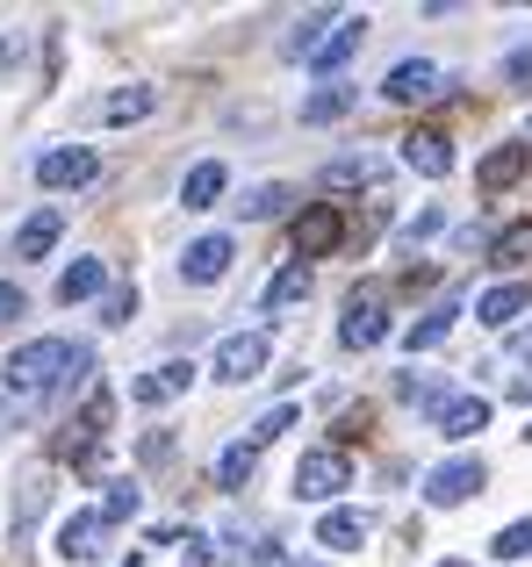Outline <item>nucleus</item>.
Listing matches in <instances>:
<instances>
[{
  "label": "nucleus",
  "mask_w": 532,
  "mask_h": 567,
  "mask_svg": "<svg viewBox=\"0 0 532 567\" xmlns=\"http://www.w3.org/2000/svg\"><path fill=\"white\" fill-rule=\"evenodd\" d=\"M187 381H195V367H187V360H166V367H152V374H137V381H130V402L158 410V402L187 395Z\"/></svg>",
  "instance_id": "obj_9"
},
{
  "label": "nucleus",
  "mask_w": 532,
  "mask_h": 567,
  "mask_svg": "<svg viewBox=\"0 0 532 567\" xmlns=\"http://www.w3.org/2000/svg\"><path fill=\"white\" fill-rule=\"evenodd\" d=\"M317 29H338V14L331 8H317V14H303V29H295V37H288V58H309V51H317Z\"/></svg>",
  "instance_id": "obj_28"
},
{
  "label": "nucleus",
  "mask_w": 532,
  "mask_h": 567,
  "mask_svg": "<svg viewBox=\"0 0 532 567\" xmlns=\"http://www.w3.org/2000/svg\"><path fill=\"white\" fill-rule=\"evenodd\" d=\"M101 280H109L101 259H72L65 274H58V302H86V295H101Z\"/></svg>",
  "instance_id": "obj_22"
},
{
  "label": "nucleus",
  "mask_w": 532,
  "mask_h": 567,
  "mask_svg": "<svg viewBox=\"0 0 532 567\" xmlns=\"http://www.w3.org/2000/svg\"><path fill=\"white\" fill-rule=\"evenodd\" d=\"M253 467H259L253 445H231V453L216 460V488H245V482H253Z\"/></svg>",
  "instance_id": "obj_25"
},
{
  "label": "nucleus",
  "mask_w": 532,
  "mask_h": 567,
  "mask_svg": "<svg viewBox=\"0 0 532 567\" xmlns=\"http://www.w3.org/2000/svg\"><path fill=\"white\" fill-rule=\"evenodd\" d=\"M381 181V158H331V166H324V187H375Z\"/></svg>",
  "instance_id": "obj_23"
},
{
  "label": "nucleus",
  "mask_w": 532,
  "mask_h": 567,
  "mask_svg": "<svg viewBox=\"0 0 532 567\" xmlns=\"http://www.w3.org/2000/svg\"><path fill=\"white\" fill-rule=\"evenodd\" d=\"M403 166L424 173V181H447V173H453V144L439 137V130H410V137H403Z\"/></svg>",
  "instance_id": "obj_10"
},
{
  "label": "nucleus",
  "mask_w": 532,
  "mask_h": 567,
  "mask_svg": "<svg viewBox=\"0 0 532 567\" xmlns=\"http://www.w3.org/2000/svg\"><path fill=\"white\" fill-rule=\"evenodd\" d=\"M504 80H511V86H532V43H525V51H511V58H504Z\"/></svg>",
  "instance_id": "obj_35"
},
{
  "label": "nucleus",
  "mask_w": 532,
  "mask_h": 567,
  "mask_svg": "<svg viewBox=\"0 0 532 567\" xmlns=\"http://www.w3.org/2000/svg\"><path fill=\"white\" fill-rule=\"evenodd\" d=\"M367 511H324V525H317V546H331V554H360L367 546Z\"/></svg>",
  "instance_id": "obj_15"
},
{
  "label": "nucleus",
  "mask_w": 532,
  "mask_h": 567,
  "mask_svg": "<svg viewBox=\"0 0 532 567\" xmlns=\"http://www.w3.org/2000/svg\"><path fill=\"white\" fill-rule=\"evenodd\" d=\"M482 482H490V460L453 453V460H439V467L424 474V503H432V511H461L468 496H482Z\"/></svg>",
  "instance_id": "obj_2"
},
{
  "label": "nucleus",
  "mask_w": 532,
  "mask_h": 567,
  "mask_svg": "<svg viewBox=\"0 0 532 567\" xmlns=\"http://www.w3.org/2000/svg\"><path fill=\"white\" fill-rule=\"evenodd\" d=\"M288 424H295V410H288V402H280V410H266L259 424L245 431V445H253V453H259V445H274V439H280V431H288Z\"/></svg>",
  "instance_id": "obj_32"
},
{
  "label": "nucleus",
  "mask_w": 532,
  "mask_h": 567,
  "mask_svg": "<svg viewBox=\"0 0 532 567\" xmlns=\"http://www.w3.org/2000/svg\"><path fill=\"white\" fill-rule=\"evenodd\" d=\"M338 237H346V216H338L331 202L303 208V216H295V266H309V259H324V251H338Z\"/></svg>",
  "instance_id": "obj_5"
},
{
  "label": "nucleus",
  "mask_w": 532,
  "mask_h": 567,
  "mask_svg": "<svg viewBox=\"0 0 532 567\" xmlns=\"http://www.w3.org/2000/svg\"><path fill=\"white\" fill-rule=\"evenodd\" d=\"M94 173H101V158L86 152V144H58V152L37 158V181H43V187H86Z\"/></svg>",
  "instance_id": "obj_8"
},
{
  "label": "nucleus",
  "mask_w": 532,
  "mask_h": 567,
  "mask_svg": "<svg viewBox=\"0 0 532 567\" xmlns=\"http://www.w3.org/2000/svg\"><path fill=\"white\" fill-rule=\"evenodd\" d=\"M187 567H216V546L202 532H187Z\"/></svg>",
  "instance_id": "obj_36"
},
{
  "label": "nucleus",
  "mask_w": 532,
  "mask_h": 567,
  "mask_svg": "<svg viewBox=\"0 0 532 567\" xmlns=\"http://www.w3.org/2000/svg\"><path fill=\"white\" fill-rule=\"evenodd\" d=\"M231 259H238V245H231L224 230H216V237H195V245L181 251V280H187V288H209V280L231 274Z\"/></svg>",
  "instance_id": "obj_7"
},
{
  "label": "nucleus",
  "mask_w": 532,
  "mask_h": 567,
  "mask_svg": "<svg viewBox=\"0 0 532 567\" xmlns=\"http://www.w3.org/2000/svg\"><path fill=\"white\" fill-rule=\"evenodd\" d=\"M338 488H352L346 445H309V453L295 460V496H303V503H331Z\"/></svg>",
  "instance_id": "obj_3"
},
{
  "label": "nucleus",
  "mask_w": 532,
  "mask_h": 567,
  "mask_svg": "<svg viewBox=\"0 0 532 567\" xmlns=\"http://www.w3.org/2000/svg\"><path fill=\"white\" fill-rule=\"evenodd\" d=\"M352 101H360V86H346V80H324L317 94L303 101V123H338V115H346Z\"/></svg>",
  "instance_id": "obj_21"
},
{
  "label": "nucleus",
  "mask_w": 532,
  "mask_h": 567,
  "mask_svg": "<svg viewBox=\"0 0 532 567\" xmlns=\"http://www.w3.org/2000/svg\"><path fill=\"white\" fill-rule=\"evenodd\" d=\"M86 367H94V352H86V346L37 338V346H22L8 367H0V381H8L14 402H29V395H72V388L86 381Z\"/></svg>",
  "instance_id": "obj_1"
},
{
  "label": "nucleus",
  "mask_w": 532,
  "mask_h": 567,
  "mask_svg": "<svg viewBox=\"0 0 532 567\" xmlns=\"http://www.w3.org/2000/svg\"><path fill=\"white\" fill-rule=\"evenodd\" d=\"M137 317V288H115L109 302H101V323H130Z\"/></svg>",
  "instance_id": "obj_33"
},
{
  "label": "nucleus",
  "mask_w": 532,
  "mask_h": 567,
  "mask_svg": "<svg viewBox=\"0 0 532 567\" xmlns=\"http://www.w3.org/2000/svg\"><path fill=\"white\" fill-rule=\"evenodd\" d=\"M360 37H367V14H338V29L317 43V51H309V65H317V72H338L352 51H360Z\"/></svg>",
  "instance_id": "obj_14"
},
{
  "label": "nucleus",
  "mask_w": 532,
  "mask_h": 567,
  "mask_svg": "<svg viewBox=\"0 0 532 567\" xmlns=\"http://www.w3.org/2000/svg\"><path fill=\"white\" fill-rule=\"evenodd\" d=\"M439 86H447V72H439V65H424V58H403V65L381 80V94H389V101H432Z\"/></svg>",
  "instance_id": "obj_11"
},
{
  "label": "nucleus",
  "mask_w": 532,
  "mask_h": 567,
  "mask_svg": "<svg viewBox=\"0 0 532 567\" xmlns=\"http://www.w3.org/2000/svg\"><path fill=\"white\" fill-rule=\"evenodd\" d=\"M280 567H317V560H280Z\"/></svg>",
  "instance_id": "obj_41"
},
{
  "label": "nucleus",
  "mask_w": 532,
  "mask_h": 567,
  "mask_svg": "<svg viewBox=\"0 0 532 567\" xmlns=\"http://www.w3.org/2000/svg\"><path fill=\"white\" fill-rule=\"evenodd\" d=\"M389 338V309H381V288H360L346 302V323H338V346H352V352H367V346H381Z\"/></svg>",
  "instance_id": "obj_4"
},
{
  "label": "nucleus",
  "mask_w": 532,
  "mask_h": 567,
  "mask_svg": "<svg viewBox=\"0 0 532 567\" xmlns=\"http://www.w3.org/2000/svg\"><path fill=\"white\" fill-rule=\"evenodd\" d=\"M525 439H532V424H525Z\"/></svg>",
  "instance_id": "obj_43"
},
{
  "label": "nucleus",
  "mask_w": 532,
  "mask_h": 567,
  "mask_svg": "<svg viewBox=\"0 0 532 567\" xmlns=\"http://www.w3.org/2000/svg\"><path fill=\"white\" fill-rule=\"evenodd\" d=\"M101 517H109V525L137 517V482H109V496H101Z\"/></svg>",
  "instance_id": "obj_31"
},
{
  "label": "nucleus",
  "mask_w": 532,
  "mask_h": 567,
  "mask_svg": "<svg viewBox=\"0 0 532 567\" xmlns=\"http://www.w3.org/2000/svg\"><path fill=\"white\" fill-rule=\"evenodd\" d=\"M101 532H109V517H101V511L65 517V525H58V554H65L72 567H80V560H94V554H101Z\"/></svg>",
  "instance_id": "obj_12"
},
{
  "label": "nucleus",
  "mask_w": 532,
  "mask_h": 567,
  "mask_svg": "<svg viewBox=\"0 0 532 567\" xmlns=\"http://www.w3.org/2000/svg\"><path fill=\"white\" fill-rule=\"evenodd\" d=\"M482 424H490V402L482 395H453L447 410H439V431H447V439H475Z\"/></svg>",
  "instance_id": "obj_20"
},
{
  "label": "nucleus",
  "mask_w": 532,
  "mask_h": 567,
  "mask_svg": "<svg viewBox=\"0 0 532 567\" xmlns=\"http://www.w3.org/2000/svg\"><path fill=\"white\" fill-rule=\"evenodd\" d=\"M525 166H532V144L519 137V144H497V152L490 158H482V166H475V187H511V181H525Z\"/></svg>",
  "instance_id": "obj_13"
},
{
  "label": "nucleus",
  "mask_w": 532,
  "mask_h": 567,
  "mask_svg": "<svg viewBox=\"0 0 532 567\" xmlns=\"http://www.w3.org/2000/svg\"><path fill=\"white\" fill-rule=\"evenodd\" d=\"M266 352H274V346H266V331H238V338H224V346H216V381H231V388H238V381H259V367H266Z\"/></svg>",
  "instance_id": "obj_6"
},
{
  "label": "nucleus",
  "mask_w": 532,
  "mask_h": 567,
  "mask_svg": "<svg viewBox=\"0 0 532 567\" xmlns=\"http://www.w3.org/2000/svg\"><path fill=\"white\" fill-rule=\"evenodd\" d=\"M519 352H525V360H532V331H525V338H519Z\"/></svg>",
  "instance_id": "obj_40"
},
{
  "label": "nucleus",
  "mask_w": 532,
  "mask_h": 567,
  "mask_svg": "<svg viewBox=\"0 0 532 567\" xmlns=\"http://www.w3.org/2000/svg\"><path fill=\"white\" fill-rule=\"evenodd\" d=\"M525 309H532V288H519V280H511V288H490V295H475V323H490V331L519 323Z\"/></svg>",
  "instance_id": "obj_16"
},
{
  "label": "nucleus",
  "mask_w": 532,
  "mask_h": 567,
  "mask_svg": "<svg viewBox=\"0 0 532 567\" xmlns=\"http://www.w3.org/2000/svg\"><path fill=\"white\" fill-rule=\"evenodd\" d=\"M453 317H461V302H453V295H447V302H432V309H424V317H418V323H410V331H403V346H410V352H432L439 338L453 331Z\"/></svg>",
  "instance_id": "obj_19"
},
{
  "label": "nucleus",
  "mask_w": 532,
  "mask_h": 567,
  "mask_svg": "<svg viewBox=\"0 0 532 567\" xmlns=\"http://www.w3.org/2000/svg\"><path fill=\"white\" fill-rule=\"evenodd\" d=\"M280 208H288V187H253V194L238 202V216H245V223H266V216H280Z\"/></svg>",
  "instance_id": "obj_29"
},
{
  "label": "nucleus",
  "mask_w": 532,
  "mask_h": 567,
  "mask_svg": "<svg viewBox=\"0 0 532 567\" xmlns=\"http://www.w3.org/2000/svg\"><path fill=\"white\" fill-rule=\"evenodd\" d=\"M22 309H29V302H22V288H14V280H0V331H8Z\"/></svg>",
  "instance_id": "obj_34"
},
{
  "label": "nucleus",
  "mask_w": 532,
  "mask_h": 567,
  "mask_svg": "<svg viewBox=\"0 0 532 567\" xmlns=\"http://www.w3.org/2000/svg\"><path fill=\"white\" fill-rule=\"evenodd\" d=\"M58 230H65V208H37V216L14 230V259H43V251L58 245Z\"/></svg>",
  "instance_id": "obj_17"
},
{
  "label": "nucleus",
  "mask_w": 532,
  "mask_h": 567,
  "mask_svg": "<svg viewBox=\"0 0 532 567\" xmlns=\"http://www.w3.org/2000/svg\"><path fill=\"white\" fill-rule=\"evenodd\" d=\"M490 554H497V560H525V554H532V517H519V525H504V532H497V539H490Z\"/></svg>",
  "instance_id": "obj_30"
},
{
  "label": "nucleus",
  "mask_w": 532,
  "mask_h": 567,
  "mask_svg": "<svg viewBox=\"0 0 532 567\" xmlns=\"http://www.w3.org/2000/svg\"><path fill=\"white\" fill-rule=\"evenodd\" d=\"M439 567H475V560H439Z\"/></svg>",
  "instance_id": "obj_42"
},
{
  "label": "nucleus",
  "mask_w": 532,
  "mask_h": 567,
  "mask_svg": "<svg viewBox=\"0 0 532 567\" xmlns=\"http://www.w3.org/2000/svg\"><path fill=\"white\" fill-rule=\"evenodd\" d=\"M144 460H152V467H158V460H173V431H152V439H144Z\"/></svg>",
  "instance_id": "obj_38"
},
{
  "label": "nucleus",
  "mask_w": 532,
  "mask_h": 567,
  "mask_svg": "<svg viewBox=\"0 0 532 567\" xmlns=\"http://www.w3.org/2000/svg\"><path fill=\"white\" fill-rule=\"evenodd\" d=\"M303 295H309V266H280L274 288H266V309H288V302H303Z\"/></svg>",
  "instance_id": "obj_26"
},
{
  "label": "nucleus",
  "mask_w": 532,
  "mask_h": 567,
  "mask_svg": "<svg viewBox=\"0 0 532 567\" xmlns=\"http://www.w3.org/2000/svg\"><path fill=\"white\" fill-rule=\"evenodd\" d=\"M511 402H532V374H525V381H511Z\"/></svg>",
  "instance_id": "obj_39"
},
{
  "label": "nucleus",
  "mask_w": 532,
  "mask_h": 567,
  "mask_svg": "<svg viewBox=\"0 0 532 567\" xmlns=\"http://www.w3.org/2000/svg\"><path fill=\"white\" fill-rule=\"evenodd\" d=\"M43 503H51V482H43V474H29V482H22V511H14V539H29V525H37Z\"/></svg>",
  "instance_id": "obj_27"
},
{
  "label": "nucleus",
  "mask_w": 532,
  "mask_h": 567,
  "mask_svg": "<svg viewBox=\"0 0 532 567\" xmlns=\"http://www.w3.org/2000/svg\"><path fill=\"white\" fill-rule=\"evenodd\" d=\"M224 187H231V166H224V158H202V166L181 181V202L187 208H216V202H224Z\"/></svg>",
  "instance_id": "obj_18"
},
{
  "label": "nucleus",
  "mask_w": 532,
  "mask_h": 567,
  "mask_svg": "<svg viewBox=\"0 0 532 567\" xmlns=\"http://www.w3.org/2000/svg\"><path fill=\"white\" fill-rule=\"evenodd\" d=\"M152 86H123V94H109L101 101V123H137V115H152Z\"/></svg>",
  "instance_id": "obj_24"
},
{
  "label": "nucleus",
  "mask_w": 532,
  "mask_h": 567,
  "mask_svg": "<svg viewBox=\"0 0 532 567\" xmlns=\"http://www.w3.org/2000/svg\"><path fill=\"white\" fill-rule=\"evenodd\" d=\"M432 230H439V208H424L418 223H403V245H418V237H432Z\"/></svg>",
  "instance_id": "obj_37"
}]
</instances>
